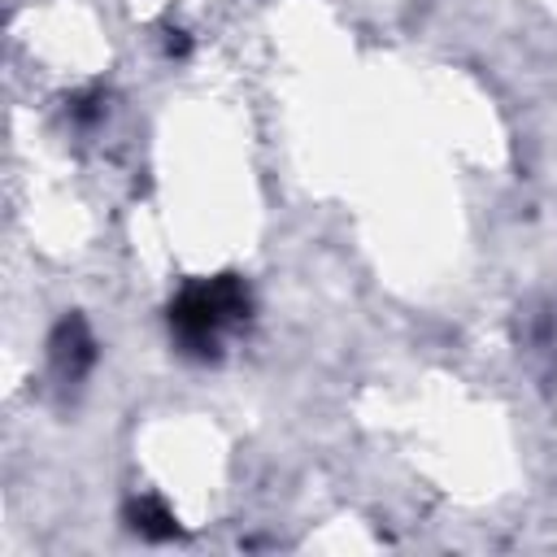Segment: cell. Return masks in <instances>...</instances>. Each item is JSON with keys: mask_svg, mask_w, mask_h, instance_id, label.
<instances>
[{"mask_svg": "<svg viewBox=\"0 0 557 557\" xmlns=\"http://www.w3.org/2000/svg\"><path fill=\"white\" fill-rule=\"evenodd\" d=\"M52 370L61 379H83L87 366L96 361V344L87 335V322L83 318H65L57 331H52Z\"/></svg>", "mask_w": 557, "mask_h": 557, "instance_id": "cell-2", "label": "cell"}, {"mask_svg": "<svg viewBox=\"0 0 557 557\" xmlns=\"http://www.w3.org/2000/svg\"><path fill=\"white\" fill-rule=\"evenodd\" d=\"M126 518H131V527H135L139 535H148V540H165V535H174V513H170L161 500H152V496L135 500V505L126 509Z\"/></svg>", "mask_w": 557, "mask_h": 557, "instance_id": "cell-3", "label": "cell"}, {"mask_svg": "<svg viewBox=\"0 0 557 557\" xmlns=\"http://www.w3.org/2000/svg\"><path fill=\"white\" fill-rule=\"evenodd\" d=\"M248 313V287L235 278V274H222V278H205V283H191L174 305H170V326L178 335L183 348L191 352H209L222 335V326L239 322Z\"/></svg>", "mask_w": 557, "mask_h": 557, "instance_id": "cell-1", "label": "cell"}]
</instances>
